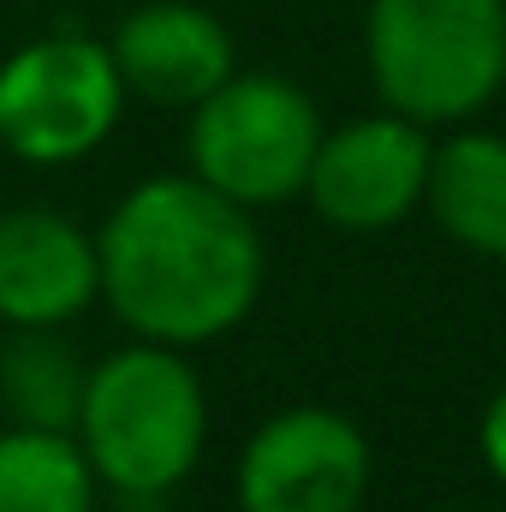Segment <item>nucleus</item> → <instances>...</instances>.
Instances as JSON below:
<instances>
[{
	"label": "nucleus",
	"mask_w": 506,
	"mask_h": 512,
	"mask_svg": "<svg viewBox=\"0 0 506 512\" xmlns=\"http://www.w3.org/2000/svg\"><path fill=\"white\" fill-rule=\"evenodd\" d=\"M322 131V108L304 84L239 66L185 114V173L262 215L304 197Z\"/></svg>",
	"instance_id": "nucleus-4"
},
{
	"label": "nucleus",
	"mask_w": 506,
	"mask_h": 512,
	"mask_svg": "<svg viewBox=\"0 0 506 512\" xmlns=\"http://www.w3.org/2000/svg\"><path fill=\"white\" fill-rule=\"evenodd\" d=\"M126 78L102 36L54 30L0 60V149L24 167H78L126 120Z\"/></svg>",
	"instance_id": "nucleus-5"
},
{
	"label": "nucleus",
	"mask_w": 506,
	"mask_h": 512,
	"mask_svg": "<svg viewBox=\"0 0 506 512\" xmlns=\"http://www.w3.org/2000/svg\"><path fill=\"white\" fill-rule=\"evenodd\" d=\"M102 304L96 233L54 203L0 209V328H72Z\"/></svg>",
	"instance_id": "nucleus-8"
},
{
	"label": "nucleus",
	"mask_w": 506,
	"mask_h": 512,
	"mask_svg": "<svg viewBox=\"0 0 506 512\" xmlns=\"http://www.w3.org/2000/svg\"><path fill=\"white\" fill-rule=\"evenodd\" d=\"M370 483L376 447L334 405H280L233 465L239 512H364Z\"/></svg>",
	"instance_id": "nucleus-6"
},
{
	"label": "nucleus",
	"mask_w": 506,
	"mask_h": 512,
	"mask_svg": "<svg viewBox=\"0 0 506 512\" xmlns=\"http://www.w3.org/2000/svg\"><path fill=\"white\" fill-rule=\"evenodd\" d=\"M131 102L191 114L239 72V42L209 0H137L108 36Z\"/></svg>",
	"instance_id": "nucleus-9"
},
{
	"label": "nucleus",
	"mask_w": 506,
	"mask_h": 512,
	"mask_svg": "<svg viewBox=\"0 0 506 512\" xmlns=\"http://www.w3.org/2000/svg\"><path fill=\"white\" fill-rule=\"evenodd\" d=\"M429 155H435L429 126L387 108L358 114L346 126L322 131L304 179V203L334 233H393L411 215H423Z\"/></svg>",
	"instance_id": "nucleus-7"
},
{
	"label": "nucleus",
	"mask_w": 506,
	"mask_h": 512,
	"mask_svg": "<svg viewBox=\"0 0 506 512\" xmlns=\"http://www.w3.org/2000/svg\"><path fill=\"white\" fill-rule=\"evenodd\" d=\"M72 441L114 501H131V507L167 501L209 447L203 370L179 346L126 340L120 352L84 370Z\"/></svg>",
	"instance_id": "nucleus-2"
},
{
	"label": "nucleus",
	"mask_w": 506,
	"mask_h": 512,
	"mask_svg": "<svg viewBox=\"0 0 506 512\" xmlns=\"http://www.w3.org/2000/svg\"><path fill=\"white\" fill-rule=\"evenodd\" d=\"M364 72L387 114L429 131L483 120L506 90V0H370Z\"/></svg>",
	"instance_id": "nucleus-3"
},
{
	"label": "nucleus",
	"mask_w": 506,
	"mask_h": 512,
	"mask_svg": "<svg viewBox=\"0 0 506 512\" xmlns=\"http://www.w3.org/2000/svg\"><path fill=\"white\" fill-rule=\"evenodd\" d=\"M477 459H483V471L495 477V489H506V382L483 399V417H477Z\"/></svg>",
	"instance_id": "nucleus-13"
},
{
	"label": "nucleus",
	"mask_w": 506,
	"mask_h": 512,
	"mask_svg": "<svg viewBox=\"0 0 506 512\" xmlns=\"http://www.w3.org/2000/svg\"><path fill=\"white\" fill-rule=\"evenodd\" d=\"M423 215L459 251L506 262V131L465 120L435 137Z\"/></svg>",
	"instance_id": "nucleus-10"
},
{
	"label": "nucleus",
	"mask_w": 506,
	"mask_h": 512,
	"mask_svg": "<svg viewBox=\"0 0 506 512\" xmlns=\"http://www.w3.org/2000/svg\"><path fill=\"white\" fill-rule=\"evenodd\" d=\"M435 512H465V507H435Z\"/></svg>",
	"instance_id": "nucleus-14"
},
{
	"label": "nucleus",
	"mask_w": 506,
	"mask_h": 512,
	"mask_svg": "<svg viewBox=\"0 0 506 512\" xmlns=\"http://www.w3.org/2000/svg\"><path fill=\"white\" fill-rule=\"evenodd\" d=\"M84 370L90 364L72 358L60 328H12V340L0 346V405L12 411V423L72 429Z\"/></svg>",
	"instance_id": "nucleus-12"
},
{
	"label": "nucleus",
	"mask_w": 506,
	"mask_h": 512,
	"mask_svg": "<svg viewBox=\"0 0 506 512\" xmlns=\"http://www.w3.org/2000/svg\"><path fill=\"white\" fill-rule=\"evenodd\" d=\"M0 512H102V483L72 429H0Z\"/></svg>",
	"instance_id": "nucleus-11"
},
{
	"label": "nucleus",
	"mask_w": 506,
	"mask_h": 512,
	"mask_svg": "<svg viewBox=\"0 0 506 512\" xmlns=\"http://www.w3.org/2000/svg\"><path fill=\"white\" fill-rule=\"evenodd\" d=\"M102 304L131 340L215 346L262 298L268 251L251 209L209 191L197 173H149L96 227Z\"/></svg>",
	"instance_id": "nucleus-1"
}]
</instances>
